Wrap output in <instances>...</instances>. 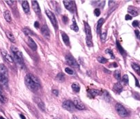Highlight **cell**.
I'll list each match as a JSON object with an SVG mask.
<instances>
[{"instance_id": "obj_5", "label": "cell", "mask_w": 140, "mask_h": 119, "mask_svg": "<svg viewBox=\"0 0 140 119\" xmlns=\"http://www.w3.org/2000/svg\"><path fill=\"white\" fill-rule=\"evenodd\" d=\"M62 107L65 110H66L68 111L71 112H74L75 108H76L75 107V105H74L73 102H72L70 100H66V101L64 102L63 103H62Z\"/></svg>"}, {"instance_id": "obj_23", "label": "cell", "mask_w": 140, "mask_h": 119, "mask_svg": "<svg viewBox=\"0 0 140 119\" xmlns=\"http://www.w3.org/2000/svg\"><path fill=\"white\" fill-rule=\"evenodd\" d=\"M4 18L6 19V21L8 22V23H10L12 21V18H11V14L10 11L9 10H6L4 12Z\"/></svg>"}, {"instance_id": "obj_7", "label": "cell", "mask_w": 140, "mask_h": 119, "mask_svg": "<svg viewBox=\"0 0 140 119\" xmlns=\"http://www.w3.org/2000/svg\"><path fill=\"white\" fill-rule=\"evenodd\" d=\"M66 63L68 65H70V66L74 67H79V65L78 63L76 61V60L75 59L73 56L70 55H68L66 56Z\"/></svg>"}, {"instance_id": "obj_53", "label": "cell", "mask_w": 140, "mask_h": 119, "mask_svg": "<svg viewBox=\"0 0 140 119\" xmlns=\"http://www.w3.org/2000/svg\"><path fill=\"white\" fill-rule=\"evenodd\" d=\"M139 38H140V36H139Z\"/></svg>"}, {"instance_id": "obj_47", "label": "cell", "mask_w": 140, "mask_h": 119, "mask_svg": "<svg viewBox=\"0 0 140 119\" xmlns=\"http://www.w3.org/2000/svg\"><path fill=\"white\" fill-rule=\"evenodd\" d=\"M53 93L55 94L56 95H58V91H57V90H53Z\"/></svg>"}, {"instance_id": "obj_12", "label": "cell", "mask_w": 140, "mask_h": 119, "mask_svg": "<svg viewBox=\"0 0 140 119\" xmlns=\"http://www.w3.org/2000/svg\"><path fill=\"white\" fill-rule=\"evenodd\" d=\"M28 44L29 45V46L32 48L33 50H37V45H36V42H34V40L32 38H30V37H29L28 38Z\"/></svg>"}, {"instance_id": "obj_6", "label": "cell", "mask_w": 140, "mask_h": 119, "mask_svg": "<svg viewBox=\"0 0 140 119\" xmlns=\"http://www.w3.org/2000/svg\"><path fill=\"white\" fill-rule=\"evenodd\" d=\"M116 110L117 112L118 113L120 116H121L122 117H125L128 115V112L126 111V110L124 108V107L120 103H117L116 105Z\"/></svg>"}, {"instance_id": "obj_25", "label": "cell", "mask_w": 140, "mask_h": 119, "mask_svg": "<svg viewBox=\"0 0 140 119\" xmlns=\"http://www.w3.org/2000/svg\"><path fill=\"white\" fill-rule=\"evenodd\" d=\"M105 19L104 18H100L98 21V24H97V33H99L101 32V27L103 24L104 23Z\"/></svg>"}, {"instance_id": "obj_20", "label": "cell", "mask_w": 140, "mask_h": 119, "mask_svg": "<svg viewBox=\"0 0 140 119\" xmlns=\"http://www.w3.org/2000/svg\"><path fill=\"white\" fill-rule=\"evenodd\" d=\"M113 91H116V93H121V91H122V87L121 84H120V83H116V84H114V86H113Z\"/></svg>"}, {"instance_id": "obj_21", "label": "cell", "mask_w": 140, "mask_h": 119, "mask_svg": "<svg viewBox=\"0 0 140 119\" xmlns=\"http://www.w3.org/2000/svg\"><path fill=\"white\" fill-rule=\"evenodd\" d=\"M0 74H3L8 77V70L6 67L5 66L4 64L0 65Z\"/></svg>"}, {"instance_id": "obj_49", "label": "cell", "mask_w": 140, "mask_h": 119, "mask_svg": "<svg viewBox=\"0 0 140 119\" xmlns=\"http://www.w3.org/2000/svg\"><path fill=\"white\" fill-rule=\"evenodd\" d=\"M20 117H21L22 119H25V117L23 114H20Z\"/></svg>"}, {"instance_id": "obj_40", "label": "cell", "mask_w": 140, "mask_h": 119, "mask_svg": "<svg viewBox=\"0 0 140 119\" xmlns=\"http://www.w3.org/2000/svg\"><path fill=\"white\" fill-rule=\"evenodd\" d=\"M62 19H63L64 23L66 24L67 23H68V18L67 17V16H66V15H64V16H63V17H62Z\"/></svg>"}, {"instance_id": "obj_27", "label": "cell", "mask_w": 140, "mask_h": 119, "mask_svg": "<svg viewBox=\"0 0 140 119\" xmlns=\"http://www.w3.org/2000/svg\"><path fill=\"white\" fill-rule=\"evenodd\" d=\"M117 47L118 48V50L120 51V53H121V55H123V56H126V52H125V50L122 47V46L120 45V44L118 41H117Z\"/></svg>"}, {"instance_id": "obj_51", "label": "cell", "mask_w": 140, "mask_h": 119, "mask_svg": "<svg viewBox=\"0 0 140 119\" xmlns=\"http://www.w3.org/2000/svg\"><path fill=\"white\" fill-rule=\"evenodd\" d=\"M0 119H5L3 118V117H1V116H0Z\"/></svg>"}, {"instance_id": "obj_19", "label": "cell", "mask_w": 140, "mask_h": 119, "mask_svg": "<svg viewBox=\"0 0 140 119\" xmlns=\"http://www.w3.org/2000/svg\"><path fill=\"white\" fill-rule=\"evenodd\" d=\"M22 7H23V9L25 13H28L29 12V4L27 1H22Z\"/></svg>"}, {"instance_id": "obj_15", "label": "cell", "mask_w": 140, "mask_h": 119, "mask_svg": "<svg viewBox=\"0 0 140 119\" xmlns=\"http://www.w3.org/2000/svg\"><path fill=\"white\" fill-rule=\"evenodd\" d=\"M8 80L7 76L0 74V84L6 87L8 85Z\"/></svg>"}, {"instance_id": "obj_38", "label": "cell", "mask_w": 140, "mask_h": 119, "mask_svg": "<svg viewBox=\"0 0 140 119\" xmlns=\"http://www.w3.org/2000/svg\"><path fill=\"white\" fill-rule=\"evenodd\" d=\"M94 14L95 16H99L100 14H101V10H100V9H99V8H96L94 11Z\"/></svg>"}, {"instance_id": "obj_32", "label": "cell", "mask_w": 140, "mask_h": 119, "mask_svg": "<svg viewBox=\"0 0 140 119\" xmlns=\"http://www.w3.org/2000/svg\"><path fill=\"white\" fill-rule=\"evenodd\" d=\"M97 59H98V61L99 63H103V64H105V63L108 62V59H107L106 58L103 57V56H99V57H98Z\"/></svg>"}, {"instance_id": "obj_31", "label": "cell", "mask_w": 140, "mask_h": 119, "mask_svg": "<svg viewBox=\"0 0 140 119\" xmlns=\"http://www.w3.org/2000/svg\"><path fill=\"white\" fill-rule=\"evenodd\" d=\"M113 76L118 80H120L121 79V72L120 70H116L113 73Z\"/></svg>"}, {"instance_id": "obj_11", "label": "cell", "mask_w": 140, "mask_h": 119, "mask_svg": "<svg viewBox=\"0 0 140 119\" xmlns=\"http://www.w3.org/2000/svg\"><path fill=\"white\" fill-rule=\"evenodd\" d=\"M34 101L35 102V103L38 105V107L40 108L42 110H45V105L44 103V102H42V100L39 97H34Z\"/></svg>"}, {"instance_id": "obj_43", "label": "cell", "mask_w": 140, "mask_h": 119, "mask_svg": "<svg viewBox=\"0 0 140 119\" xmlns=\"http://www.w3.org/2000/svg\"><path fill=\"white\" fill-rule=\"evenodd\" d=\"M131 19H132V16H131L129 14H126L125 16V20H126V21L131 20Z\"/></svg>"}, {"instance_id": "obj_18", "label": "cell", "mask_w": 140, "mask_h": 119, "mask_svg": "<svg viewBox=\"0 0 140 119\" xmlns=\"http://www.w3.org/2000/svg\"><path fill=\"white\" fill-rule=\"evenodd\" d=\"M62 40H63L64 42L65 43L66 45H70V40H69V38H68V36L66 33L62 32Z\"/></svg>"}, {"instance_id": "obj_24", "label": "cell", "mask_w": 140, "mask_h": 119, "mask_svg": "<svg viewBox=\"0 0 140 119\" xmlns=\"http://www.w3.org/2000/svg\"><path fill=\"white\" fill-rule=\"evenodd\" d=\"M72 88H73V90L75 92H76V93H78V92H79L80 91V85L79 83H77V82H74L72 84Z\"/></svg>"}, {"instance_id": "obj_46", "label": "cell", "mask_w": 140, "mask_h": 119, "mask_svg": "<svg viewBox=\"0 0 140 119\" xmlns=\"http://www.w3.org/2000/svg\"><path fill=\"white\" fill-rule=\"evenodd\" d=\"M135 84H136V86L137 87H140V84H139V82H138V80H137V78H135Z\"/></svg>"}, {"instance_id": "obj_2", "label": "cell", "mask_w": 140, "mask_h": 119, "mask_svg": "<svg viewBox=\"0 0 140 119\" xmlns=\"http://www.w3.org/2000/svg\"><path fill=\"white\" fill-rule=\"evenodd\" d=\"M11 50L13 53V59L19 66L23 67L24 65L23 56L22 53L15 46H11Z\"/></svg>"}, {"instance_id": "obj_4", "label": "cell", "mask_w": 140, "mask_h": 119, "mask_svg": "<svg viewBox=\"0 0 140 119\" xmlns=\"http://www.w3.org/2000/svg\"><path fill=\"white\" fill-rule=\"evenodd\" d=\"M45 12H46V14H47V15L48 18H49L50 21L51 22L53 26L55 27L56 29H57V28H58L57 21V20H56V16H55L54 14L51 11L48 10H47L45 11Z\"/></svg>"}, {"instance_id": "obj_44", "label": "cell", "mask_w": 140, "mask_h": 119, "mask_svg": "<svg viewBox=\"0 0 140 119\" xmlns=\"http://www.w3.org/2000/svg\"><path fill=\"white\" fill-rule=\"evenodd\" d=\"M118 66V64L116 63H112L110 65H109V67H117Z\"/></svg>"}, {"instance_id": "obj_52", "label": "cell", "mask_w": 140, "mask_h": 119, "mask_svg": "<svg viewBox=\"0 0 140 119\" xmlns=\"http://www.w3.org/2000/svg\"><path fill=\"white\" fill-rule=\"evenodd\" d=\"M139 27H140V25H139Z\"/></svg>"}, {"instance_id": "obj_22", "label": "cell", "mask_w": 140, "mask_h": 119, "mask_svg": "<svg viewBox=\"0 0 140 119\" xmlns=\"http://www.w3.org/2000/svg\"><path fill=\"white\" fill-rule=\"evenodd\" d=\"M0 102H1L2 103H6L7 102V98H6V95L4 94L2 88L1 87H0Z\"/></svg>"}, {"instance_id": "obj_41", "label": "cell", "mask_w": 140, "mask_h": 119, "mask_svg": "<svg viewBox=\"0 0 140 119\" xmlns=\"http://www.w3.org/2000/svg\"><path fill=\"white\" fill-rule=\"evenodd\" d=\"M132 25H133V27H138V26H139L140 23H139V22L137 21H134L133 22V23H132Z\"/></svg>"}, {"instance_id": "obj_37", "label": "cell", "mask_w": 140, "mask_h": 119, "mask_svg": "<svg viewBox=\"0 0 140 119\" xmlns=\"http://www.w3.org/2000/svg\"><path fill=\"white\" fill-rule=\"evenodd\" d=\"M122 81H123V82H124V83H125V84H127V83L129 82V76H128V75L124 74V75L123 76Z\"/></svg>"}, {"instance_id": "obj_8", "label": "cell", "mask_w": 140, "mask_h": 119, "mask_svg": "<svg viewBox=\"0 0 140 119\" xmlns=\"http://www.w3.org/2000/svg\"><path fill=\"white\" fill-rule=\"evenodd\" d=\"M73 103L75 107L78 110H85L87 108L86 106L85 105L83 102L81 101L80 99L77 98H75L73 99Z\"/></svg>"}, {"instance_id": "obj_35", "label": "cell", "mask_w": 140, "mask_h": 119, "mask_svg": "<svg viewBox=\"0 0 140 119\" xmlns=\"http://www.w3.org/2000/svg\"><path fill=\"white\" fill-rule=\"evenodd\" d=\"M105 53H107V54H109L110 56H111V57H112V59H114V55H113V51H112V50L111 49H107L106 50H105Z\"/></svg>"}, {"instance_id": "obj_48", "label": "cell", "mask_w": 140, "mask_h": 119, "mask_svg": "<svg viewBox=\"0 0 140 119\" xmlns=\"http://www.w3.org/2000/svg\"><path fill=\"white\" fill-rule=\"evenodd\" d=\"M135 32V34H136L137 36V37H139V36H140V32H139L138 30H136Z\"/></svg>"}, {"instance_id": "obj_42", "label": "cell", "mask_w": 140, "mask_h": 119, "mask_svg": "<svg viewBox=\"0 0 140 119\" xmlns=\"http://www.w3.org/2000/svg\"><path fill=\"white\" fill-rule=\"evenodd\" d=\"M6 3H7L10 6H12V4L15 3V1H6Z\"/></svg>"}, {"instance_id": "obj_45", "label": "cell", "mask_w": 140, "mask_h": 119, "mask_svg": "<svg viewBox=\"0 0 140 119\" xmlns=\"http://www.w3.org/2000/svg\"><path fill=\"white\" fill-rule=\"evenodd\" d=\"M39 23L38 22V21H36L35 22V23H34V26H35V27L36 29H38V28H39Z\"/></svg>"}, {"instance_id": "obj_3", "label": "cell", "mask_w": 140, "mask_h": 119, "mask_svg": "<svg viewBox=\"0 0 140 119\" xmlns=\"http://www.w3.org/2000/svg\"><path fill=\"white\" fill-rule=\"evenodd\" d=\"M84 25H85V34H86V44L89 47H91L93 46L91 28L89 24L86 22H84Z\"/></svg>"}, {"instance_id": "obj_13", "label": "cell", "mask_w": 140, "mask_h": 119, "mask_svg": "<svg viewBox=\"0 0 140 119\" xmlns=\"http://www.w3.org/2000/svg\"><path fill=\"white\" fill-rule=\"evenodd\" d=\"M32 4L33 10H34L36 13L38 14H40V6H39L38 3L36 1H32Z\"/></svg>"}, {"instance_id": "obj_33", "label": "cell", "mask_w": 140, "mask_h": 119, "mask_svg": "<svg viewBox=\"0 0 140 119\" xmlns=\"http://www.w3.org/2000/svg\"><path fill=\"white\" fill-rule=\"evenodd\" d=\"M23 32H24V33L26 35H35L34 33H33V32H32L28 28H25L23 29Z\"/></svg>"}, {"instance_id": "obj_16", "label": "cell", "mask_w": 140, "mask_h": 119, "mask_svg": "<svg viewBox=\"0 0 140 119\" xmlns=\"http://www.w3.org/2000/svg\"><path fill=\"white\" fill-rule=\"evenodd\" d=\"M88 93L90 97H94L95 96L101 94V92L98 90H96V89H90V90H88Z\"/></svg>"}, {"instance_id": "obj_39", "label": "cell", "mask_w": 140, "mask_h": 119, "mask_svg": "<svg viewBox=\"0 0 140 119\" xmlns=\"http://www.w3.org/2000/svg\"><path fill=\"white\" fill-rule=\"evenodd\" d=\"M65 71L66 72L67 74H70V75L73 74V73H74L73 70H72L70 68H69V67H66V68H65Z\"/></svg>"}, {"instance_id": "obj_28", "label": "cell", "mask_w": 140, "mask_h": 119, "mask_svg": "<svg viewBox=\"0 0 140 119\" xmlns=\"http://www.w3.org/2000/svg\"><path fill=\"white\" fill-rule=\"evenodd\" d=\"M6 35H7L8 38L12 42H16V40H15V38H14V35H13V33H11L10 32H6Z\"/></svg>"}, {"instance_id": "obj_26", "label": "cell", "mask_w": 140, "mask_h": 119, "mask_svg": "<svg viewBox=\"0 0 140 119\" xmlns=\"http://www.w3.org/2000/svg\"><path fill=\"white\" fill-rule=\"evenodd\" d=\"M70 28H71V29H73V31H75V32H77L79 31V27H78L77 24L76 23V21H75V18H73V24H72L71 26H70Z\"/></svg>"}, {"instance_id": "obj_34", "label": "cell", "mask_w": 140, "mask_h": 119, "mask_svg": "<svg viewBox=\"0 0 140 119\" xmlns=\"http://www.w3.org/2000/svg\"><path fill=\"white\" fill-rule=\"evenodd\" d=\"M57 79L60 82H64L65 80V76L62 73H60V74H57Z\"/></svg>"}, {"instance_id": "obj_17", "label": "cell", "mask_w": 140, "mask_h": 119, "mask_svg": "<svg viewBox=\"0 0 140 119\" xmlns=\"http://www.w3.org/2000/svg\"><path fill=\"white\" fill-rule=\"evenodd\" d=\"M128 12L131 15L133 16H136L139 14V12H138V11L137 10L136 8L133 7V6H129V8H128Z\"/></svg>"}, {"instance_id": "obj_1", "label": "cell", "mask_w": 140, "mask_h": 119, "mask_svg": "<svg viewBox=\"0 0 140 119\" xmlns=\"http://www.w3.org/2000/svg\"><path fill=\"white\" fill-rule=\"evenodd\" d=\"M25 83L28 88L32 91H37L40 87L38 79L32 74H28L25 77Z\"/></svg>"}, {"instance_id": "obj_9", "label": "cell", "mask_w": 140, "mask_h": 119, "mask_svg": "<svg viewBox=\"0 0 140 119\" xmlns=\"http://www.w3.org/2000/svg\"><path fill=\"white\" fill-rule=\"evenodd\" d=\"M64 6L69 11L73 12L75 9V4L73 1H63Z\"/></svg>"}, {"instance_id": "obj_30", "label": "cell", "mask_w": 140, "mask_h": 119, "mask_svg": "<svg viewBox=\"0 0 140 119\" xmlns=\"http://www.w3.org/2000/svg\"><path fill=\"white\" fill-rule=\"evenodd\" d=\"M102 93L103 95V97L107 102H109L110 101V95L108 93V92L106 91H103Z\"/></svg>"}, {"instance_id": "obj_36", "label": "cell", "mask_w": 140, "mask_h": 119, "mask_svg": "<svg viewBox=\"0 0 140 119\" xmlns=\"http://www.w3.org/2000/svg\"><path fill=\"white\" fill-rule=\"evenodd\" d=\"M106 37H107V32H102L101 33V38L102 41H105Z\"/></svg>"}, {"instance_id": "obj_10", "label": "cell", "mask_w": 140, "mask_h": 119, "mask_svg": "<svg viewBox=\"0 0 140 119\" xmlns=\"http://www.w3.org/2000/svg\"><path fill=\"white\" fill-rule=\"evenodd\" d=\"M1 53L2 54V55L4 56V58L6 59V61L8 62V63H13V61H14V59H13V58L11 56V55L10 54H8V52L6 50H5L4 49H1Z\"/></svg>"}, {"instance_id": "obj_14", "label": "cell", "mask_w": 140, "mask_h": 119, "mask_svg": "<svg viewBox=\"0 0 140 119\" xmlns=\"http://www.w3.org/2000/svg\"><path fill=\"white\" fill-rule=\"evenodd\" d=\"M41 32H42V35H44L46 38H49V36H50V32H49L48 27L46 25L42 26V28H41Z\"/></svg>"}, {"instance_id": "obj_29", "label": "cell", "mask_w": 140, "mask_h": 119, "mask_svg": "<svg viewBox=\"0 0 140 119\" xmlns=\"http://www.w3.org/2000/svg\"><path fill=\"white\" fill-rule=\"evenodd\" d=\"M132 67H133V70H135L137 74L140 75V66L138 64H137V63H133V64H132Z\"/></svg>"}, {"instance_id": "obj_50", "label": "cell", "mask_w": 140, "mask_h": 119, "mask_svg": "<svg viewBox=\"0 0 140 119\" xmlns=\"http://www.w3.org/2000/svg\"><path fill=\"white\" fill-rule=\"evenodd\" d=\"M78 119V118H77V116H74L73 117V119Z\"/></svg>"}]
</instances>
